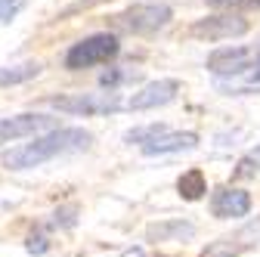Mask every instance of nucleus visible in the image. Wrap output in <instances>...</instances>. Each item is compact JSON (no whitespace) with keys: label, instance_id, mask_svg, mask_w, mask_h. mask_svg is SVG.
<instances>
[{"label":"nucleus","instance_id":"nucleus-8","mask_svg":"<svg viewBox=\"0 0 260 257\" xmlns=\"http://www.w3.org/2000/svg\"><path fill=\"white\" fill-rule=\"evenodd\" d=\"M195 146H199V134H192V131H161L155 134L152 140L140 143L143 155H177V152H192Z\"/></svg>","mask_w":260,"mask_h":257},{"label":"nucleus","instance_id":"nucleus-15","mask_svg":"<svg viewBox=\"0 0 260 257\" xmlns=\"http://www.w3.org/2000/svg\"><path fill=\"white\" fill-rule=\"evenodd\" d=\"M236 242H239L242 248H260V217L236 233Z\"/></svg>","mask_w":260,"mask_h":257},{"label":"nucleus","instance_id":"nucleus-12","mask_svg":"<svg viewBox=\"0 0 260 257\" xmlns=\"http://www.w3.org/2000/svg\"><path fill=\"white\" fill-rule=\"evenodd\" d=\"M177 189H180V196L186 202H199V199H205V192H208V180H205V174L199 168H192V171H186L177 180Z\"/></svg>","mask_w":260,"mask_h":257},{"label":"nucleus","instance_id":"nucleus-20","mask_svg":"<svg viewBox=\"0 0 260 257\" xmlns=\"http://www.w3.org/2000/svg\"><path fill=\"white\" fill-rule=\"evenodd\" d=\"M25 248H28L31 254H44V251H47V239H44V236H31Z\"/></svg>","mask_w":260,"mask_h":257},{"label":"nucleus","instance_id":"nucleus-9","mask_svg":"<svg viewBox=\"0 0 260 257\" xmlns=\"http://www.w3.org/2000/svg\"><path fill=\"white\" fill-rule=\"evenodd\" d=\"M211 211L220 220L248 217L251 214V196L245 189H236V186H220V189H214V196H211Z\"/></svg>","mask_w":260,"mask_h":257},{"label":"nucleus","instance_id":"nucleus-3","mask_svg":"<svg viewBox=\"0 0 260 257\" xmlns=\"http://www.w3.org/2000/svg\"><path fill=\"white\" fill-rule=\"evenodd\" d=\"M174 19V10L168 4H134L115 16V28L127 35H155Z\"/></svg>","mask_w":260,"mask_h":257},{"label":"nucleus","instance_id":"nucleus-23","mask_svg":"<svg viewBox=\"0 0 260 257\" xmlns=\"http://www.w3.org/2000/svg\"><path fill=\"white\" fill-rule=\"evenodd\" d=\"M248 4H257V7H260V0H248Z\"/></svg>","mask_w":260,"mask_h":257},{"label":"nucleus","instance_id":"nucleus-7","mask_svg":"<svg viewBox=\"0 0 260 257\" xmlns=\"http://www.w3.org/2000/svg\"><path fill=\"white\" fill-rule=\"evenodd\" d=\"M53 124H56V118L41 115V112H25V115H13V118H0V143L35 137L41 131H50Z\"/></svg>","mask_w":260,"mask_h":257},{"label":"nucleus","instance_id":"nucleus-18","mask_svg":"<svg viewBox=\"0 0 260 257\" xmlns=\"http://www.w3.org/2000/svg\"><path fill=\"white\" fill-rule=\"evenodd\" d=\"M22 10V0H0V22H13L16 19V13Z\"/></svg>","mask_w":260,"mask_h":257},{"label":"nucleus","instance_id":"nucleus-6","mask_svg":"<svg viewBox=\"0 0 260 257\" xmlns=\"http://www.w3.org/2000/svg\"><path fill=\"white\" fill-rule=\"evenodd\" d=\"M177 93H180V81H174V78H158V81L146 84L143 90H137L134 96H130L127 109H134V112H149V109H158V106L174 103Z\"/></svg>","mask_w":260,"mask_h":257},{"label":"nucleus","instance_id":"nucleus-13","mask_svg":"<svg viewBox=\"0 0 260 257\" xmlns=\"http://www.w3.org/2000/svg\"><path fill=\"white\" fill-rule=\"evenodd\" d=\"M41 75L38 62H25V66H13V69H0V84H22Z\"/></svg>","mask_w":260,"mask_h":257},{"label":"nucleus","instance_id":"nucleus-1","mask_svg":"<svg viewBox=\"0 0 260 257\" xmlns=\"http://www.w3.org/2000/svg\"><path fill=\"white\" fill-rule=\"evenodd\" d=\"M90 143H93V134L84 131V127H59V131H47L41 137L35 134L31 143L7 149L0 155V162L10 171H31V168H41V165L53 162V158L84 152V149H90Z\"/></svg>","mask_w":260,"mask_h":257},{"label":"nucleus","instance_id":"nucleus-17","mask_svg":"<svg viewBox=\"0 0 260 257\" xmlns=\"http://www.w3.org/2000/svg\"><path fill=\"white\" fill-rule=\"evenodd\" d=\"M257 171H260V146H257L251 155H245V158H242V162H239V171H236V174H239V177H254Z\"/></svg>","mask_w":260,"mask_h":257},{"label":"nucleus","instance_id":"nucleus-22","mask_svg":"<svg viewBox=\"0 0 260 257\" xmlns=\"http://www.w3.org/2000/svg\"><path fill=\"white\" fill-rule=\"evenodd\" d=\"M251 78H254V81H260V56H257V62L251 66Z\"/></svg>","mask_w":260,"mask_h":257},{"label":"nucleus","instance_id":"nucleus-14","mask_svg":"<svg viewBox=\"0 0 260 257\" xmlns=\"http://www.w3.org/2000/svg\"><path fill=\"white\" fill-rule=\"evenodd\" d=\"M245 248L236 242V236H230V239H217V242H211L199 257H239Z\"/></svg>","mask_w":260,"mask_h":257},{"label":"nucleus","instance_id":"nucleus-11","mask_svg":"<svg viewBox=\"0 0 260 257\" xmlns=\"http://www.w3.org/2000/svg\"><path fill=\"white\" fill-rule=\"evenodd\" d=\"M146 236L149 242H186L195 236V227L189 220H165V223H152Z\"/></svg>","mask_w":260,"mask_h":257},{"label":"nucleus","instance_id":"nucleus-10","mask_svg":"<svg viewBox=\"0 0 260 257\" xmlns=\"http://www.w3.org/2000/svg\"><path fill=\"white\" fill-rule=\"evenodd\" d=\"M205 69L217 78H236L245 69H251V50L248 47H223L214 50L205 62Z\"/></svg>","mask_w":260,"mask_h":257},{"label":"nucleus","instance_id":"nucleus-4","mask_svg":"<svg viewBox=\"0 0 260 257\" xmlns=\"http://www.w3.org/2000/svg\"><path fill=\"white\" fill-rule=\"evenodd\" d=\"M47 106L59 109V112H69V115L93 118V115H112L124 103H121L118 93H75V96H53V100H47Z\"/></svg>","mask_w":260,"mask_h":257},{"label":"nucleus","instance_id":"nucleus-16","mask_svg":"<svg viewBox=\"0 0 260 257\" xmlns=\"http://www.w3.org/2000/svg\"><path fill=\"white\" fill-rule=\"evenodd\" d=\"M161 131H165V124H149V127H140V131H127L124 140H127V143H146V140H152V137L161 134Z\"/></svg>","mask_w":260,"mask_h":257},{"label":"nucleus","instance_id":"nucleus-5","mask_svg":"<svg viewBox=\"0 0 260 257\" xmlns=\"http://www.w3.org/2000/svg\"><path fill=\"white\" fill-rule=\"evenodd\" d=\"M248 19L242 13H233V10H223V13H214L208 19H199L192 25V38H199V41H233V38H242L248 35Z\"/></svg>","mask_w":260,"mask_h":257},{"label":"nucleus","instance_id":"nucleus-19","mask_svg":"<svg viewBox=\"0 0 260 257\" xmlns=\"http://www.w3.org/2000/svg\"><path fill=\"white\" fill-rule=\"evenodd\" d=\"M208 7H217V10H239V7H245L248 0H205Z\"/></svg>","mask_w":260,"mask_h":257},{"label":"nucleus","instance_id":"nucleus-21","mask_svg":"<svg viewBox=\"0 0 260 257\" xmlns=\"http://www.w3.org/2000/svg\"><path fill=\"white\" fill-rule=\"evenodd\" d=\"M121 257H149V254H146L143 248H127V251H124Z\"/></svg>","mask_w":260,"mask_h":257},{"label":"nucleus","instance_id":"nucleus-2","mask_svg":"<svg viewBox=\"0 0 260 257\" xmlns=\"http://www.w3.org/2000/svg\"><path fill=\"white\" fill-rule=\"evenodd\" d=\"M118 53H121L118 38L109 35V31H100V35H90V38L78 41L69 53H65V69L84 72V69H93V66H103V62L115 59Z\"/></svg>","mask_w":260,"mask_h":257}]
</instances>
